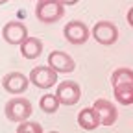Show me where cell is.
<instances>
[{"label":"cell","mask_w":133,"mask_h":133,"mask_svg":"<svg viewBox=\"0 0 133 133\" xmlns=\"http://www.w3.org/2000/svg\"><path fill=\"white\" fill-rule=\"evenodd\" d=\"M33 113V107H31V102L28 98H22V96H15V98H9L6 105H4V115L6 118L11 120V122H26Z\"/></svg>","instance_id":"obj_1"},{"label":"cell","mask_w":133,"mask_h":133,"mask_svg":"<svg viewBox=\"0 0 133 133\" xmlns=\"http://www.w3.org/2000/svg\"><path fill=\"white\" fill-rule=\"evenodd\" d=\"M65 6L59 0H39L35 6V17L43 24H54L63 19Z\"/></svg>","instance_id":"obj_2"},{"label":"cell","mask_w":133,"mask_h":133,"mask_svg":"<svg viewBox=\"0 0 133 133\" xmlns=\"http://www.w3.org/2000/svg\"><path fill=\"white\" fill-rule=\"evenodd\" d=\"M91 35L96 43L104 44V46H111L118 41V28L111 21H100L92 26Z\"/></svg>","instance_id":"obj_3"},{"label":"cell","mask_w":133,"mask_h":133,"mask_svg":"<svg viewBox=\"0 0 133 133\" xmlns=\"http://www.w3.org/2000/svg\"><path fill=\"white\" fill-rule=\"evenodd\" d=\"M63 37L69 41L70 44H85L87 39L91 37V30L87 28L85 22L81 21H70L66 22L65 28H63Z\"/></svg>","instance_id":"obj_4"},{"label":"cell","mask_w":133,"mask_h":133,"mask_svg":"<svg viewBox=\"0 0 133 133\" xmlns=\"http://www.w3.org/2000/svg\"><path fill=\"white\" fill-rule=\"evenodd\" d=\"M56 96L59 100L61 105H76L81 98V89L76 81H61L57 83V89H56Z\"/></svg>","instance_id":"obj_5"},{"label":"cell","mask_w":133,"mask_h":133,"mask_svg":"<svg viewBox=\"0 0 133 133\" xmlns=\"http://www.w3.org/2000/svg\"><path fill=\"white\" fill-rule=\"evenodd\" d=\"M28 78L35 87L50 89V87H54L56 81H57V72L54 69H50L48 65H43V66H33Z\"/></svg>","instance_id":"obj_6"},{"label":"cell","mask_w":133,"mask_h":133,"mask_svg":"<svg viewBox=\"0 0 133 133\" xmlns=\"http://www.w3.org/2000/svg\"><path fill=\"white\" fill-rule=\"evenodd\" d=\"M28 85H30V78L24 76L22 72H17V70L8 72V74H4V78H2V87H4V91L9 92V94H13V96H19V94L26 92Z\"/></svg>","instance_id":"obj_7"},{"label":"cell","mask_w":133,"mask_h":133,"mask_svg":"<svg viewBox=\"0 0 133 133\" xmlns=\"http://www.w3.org/2000/svg\"><path fill=\"white\" fill-rule=\"evenodd\" d=\"M2 37L8 44H22L28 39V28L21 21H9L2 28Z\"/></svg>","instance_id":"obj_8"},{"label":"cell","mask_w":133,"mask_h":133,"mask_svg":"<svg viewBox=\"0 0 133 133\" xmlns=\"http://www.w3.org/2000/svg\"><path fill=\"white\" fill-rule=\"evenodd\" d=\"M48 66L50 69H54L57 74H69V72H74L76 69V63L74 59L63 52V50H52V52L48 54Z\"/></svg>","instance_id":"obj_9"},{"label":"cell","mask_w":133,"mask_h":133,"mask_svg":"<svg viewBox=\"0 0 133 133\" xmlns=\"http://www.w3.org/2000/svg\"><path fill=\"white\" fill-rule=\"evenodd\" d=\"M92 107L96 109L102 126H113L116 122V118H118V109H116V105H113V102H109V100H105V98L94 100Z\"/></svg>","instance_id":"obj_10"},{"label":"cell","mask_w":133,"mask_h":133,"mask_svg":"<svg viewBox=\"0 0 133 133\" xmlns=\"http://www.w3.org/2000/svg\"><path fill=\"white\" fill-rule=\"evenodd\" d=\"M78 126L85 131H92L100 126V116L94 107H83L78 113Z\"/></svg>","instance_id":"obj_11"},{"label":"cell","mask_w":133,"mask_h":133,"mask_svg":"<svg viewBox=\"0 0 133 133\" xmlns=\"http://www.w3.org/2000/svg\"><path fill=\"white\" fill-rule=\"evenodd\" d=\"M43 52V41L39 37H28L21 44V56L24 59H37Z\"/></svg>","instance_id":"obj_12"},{"label":"cell","mask_w":133,"mask_h":133,"mask_svg":"<svg viewBox=\"0 0 133 133\" xmlns=\"http://www.w3.org/2000/svg\"><path fill=\"white\" fill-rule=\"evenodd\" d=\"M115 100L120 105H131L133 104V83H120V85L113 87Z\"/></svg>","instance_id":"obj_13"},{"label":"cell","mask_w":133,"mask_h":133,"mask_svg":"<svg viewBox=\"0 0 133 133\" xmlns=\"http://www.w3.org/2000/svg\"><path fill=\"white\" fill-rule=\"evenodd\" d=\"M111 83L113 87L120 85V83H133V70L128 69V66H120L111 74Z\"/></svg>","instance_id":"obj_14"},{"label":"cell","mask_w":133,"mask_h":133,"mask_svg":"<svg viewBox=\"0 0 133 133\" xmlns=\"http://www.w3.org/2000/svg\"><path fill=\"white\" fill-rule=\"evenodd\" d=\"M59 100L56 94H43L41 100H39V107L44 111V113H56L59 109Z\"/></svg>","instance_id":"obj_15"},{"label":"cell","mask_w":133,"mask_h":133,"mask_svg":"<svg viewBox=\"0 0 133 133\" xmlns=\"http://www.w3.org/2000/svg\"><path fill=\"white\" fill-rule=\"evenodd\" d=\"M17 133H43V126L39 122L26 120V122H21L17 126Z\"/></svg>","instance_id":"obj_16"},{"label":"cell","mask_w":133,"mask_h":133,"mask_svg":"<svg viewBox=\"0 0 133 133\" xmlns=\"http://www.w3.org/2000/svg\"><path fill=\"white\" fill-rule=\"evenodd\" d=\"M126 19H128V24L133 28V8H129V9H128V15H126Z\"/></svg>","instance_id":"obj_17"},{"label":"cell","mask_w":133,"mask_h":133,"mask_svg":"<svg viewBox=\"0 0 133 133\" xmlns=\"http://www.w3.org/2000/svg\"><path fill=\"white\" fill-rule=\"evenodd\" d=\"M59 2H61L63 6H74V4L79 2V0H59Z\"/></svg>","instance_id":"obj_18"},{"label":"cell","mask_w":133,"mask_h":133,"mask_svg":"<svg viewBox=\"0 0 133 133\" xmlns=\"http://www.w3.org/2000/svg\"><path fill=\"white\" fill-rule=\"evenodd\" d=\"M8 2V0H0V6H2V4H6Z\"/></svg>","instance_id":"obj_19"},{"label":"cell","mask_w":133,"mask_h":133,"mask_svg":"<svg viewBox=\"0 0 133 133\" xmlns=\"http://www.w3.org/2000/svg\"><path fill=\"white\" fill-rule=\"evenodd\" d=\"M50 133H59V131H50Z\"/></svg>","instance_id":"obj_20"},{"label":"cell","mask_w":133,"mask_h":133,"mask_svg":"<svg viewBox=\"0 0 133 133\" xmlns=\"http://www.w3.org/2000/svg\"><path fill=\"white\" fill-rule=\"evenodd\" d=\"M37 2H39V0H37Z\"/></svg>","instance_id":"obj_21"}]
</instances>
